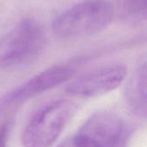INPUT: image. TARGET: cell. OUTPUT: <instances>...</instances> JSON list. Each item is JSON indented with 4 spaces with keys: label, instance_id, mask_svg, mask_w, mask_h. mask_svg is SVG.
Wrapping results in <instances>:
<instances>
[{
    "label": "cell",
    "instance_id": "cell-1",
    "mask_svg": "<svg viewBox=\"0 0 147 147\" xmlns=\"http://www.w3.org/2000/svg\"><path fill=\"white\" fill-rule=\"evenodd\" d=\"M114 9L107 0H84L60 13L53 22V33L61 40L90 37L112 22Z\"/></svg>",
    "mask_w": 147,
    "mask_h": 147
},
{
    "label": "cell",
    "instance_id": "cell-2",
    "mask_svg": "<svg viewBox=\"0 0 147 147\" xmlns=\"http://www.w3.org/2000/svg\"><path fill=\"white\" fill-rule=\"evenodd\" d=\"M78 110V105L66 99L53 101L29 120L22 134L24 147H51L59 139Z\"/></svg>",
    "mask_w": 147,
    "mask_h": 147
},
{
    "label": "cell",
    "instance_id": "cell-3",
    "mask_svg": "<svg viewBox=\"0 0 147 147\" xmlns=\"http://www.w3.org/2000/svg\"><path fill=\"white\" fill-rule=\"evenodd\" d=\"M45 43L46 35L40 22L23 18L0 40V68H12L34 60Z\"/></svg>",
    "mask_w": 147,
    "mask_h": 147
},
{
    "label": "cell",
    "instance_id": "cell-4",
    "mask_svg": "<svg viewBox=\"0 0 147 147\" xmlns=\"http://www.w3.org/2000/svg\"><path fill=\"white\" fill-rule=\"evenodd\" d=\"M127 69L121 64H111L87 71L71 80L66 86L70 95L96 97L117 89L125 80Z\"/></svg>",
    "mask_w": 147,
    "mask_h": 147
},
{
    "label": "cell",
    "instance_id": "cell-5",
    "mask_svg": "<svg viewBox=\"0 0 147 147\" xmlns=\"http://www.w3.org/2000/svg\"><path fill=\"white\" fill-rule=\"evenodd\" d=\"M73 73L74 68L68 65H59L49 67L7 93L0 100V108L22 103L63 84L70 79Z\"/></svg>",
    "mask_w": 147,
    "mask_h": 147
},
{
    "label": "cell",
    "instance_id": "cell-6",
    "mask_svg": "<svg viewBox=\"0 0 147 147\" xmlns=\"http://www.w3.org/2000/svg\"><path fill=\"white\" fill-rule=\"evenodd\" d=\"M125 121L113 112H97L82 126L78 133L94 140L100 147H122L127 135Z\"/></svg>",
    "mask_w": 147,
    "mask_h": 147
},
{
    "label": "cell",
    "instance_id": "cell-7",
    "mask_svg": "<svg viewBox=\"0 0 147 147\" xmlns=\"http://www.w3.org/2000/svg\"><path fill=\"white\" fill-rule=\"evenodd\" d=\"M128 102L134 111L146 115V69L144 65L137 71L134 79L127 89Z\"/></svg>",
    "mask_w": 147,
    "mask_h": 147
},
{
    "label": "cell",
    "instance_id": "cell-8",
    "mask_svg": "<svg viewBox=\"0 0 147 147\" xmlns=\"http://www.w3.org/2000/svg\"><path fill=\"white\" fill-rule=\"evenodd\" d=\"M125 12L131 20H145L146 16V0H127Z\"/></svg>",
    "mask_w": 147,
    "mask_h": 147
},
{
    "label": "cell",
    "instance_id": "cell-9",
    "mask_svg": "<svg viewBox=\"0 0 147 147\" xmlns=\"http://www.w3.org/2000/svg\"><path fill=\"white\" fill-rule=\"evenodd\" d=\"M58 147H100L94 140L89 137L78 133L71 136Z\"/></svg>",
    "mask_w": 147,
    "mask_h": 147
},
{
    "label": "cell",
    "instance_id": "cell-10",
    "mask_svg": "<svg viewBox=\"0 0 147 147\" xmlns=\"http://www.w3.org/2000/svg\"><path fill=\"white\" fill-rule=\"evenodd\" d=\"M9 131V122L4 121L0 123V147H7V141Z\"/></svg>",
    "mask_w": 147,
    "mask_h": 147
}]
</instances>
